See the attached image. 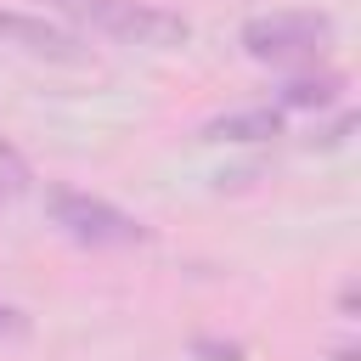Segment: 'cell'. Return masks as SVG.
Segmentation results:
<instances>
[{
  "label": "cell",
  "mask_w": 361,
  "mask_h": 361,
  "mask_svg": "<svg viewBox=\"0 0 361 361\" xmlns=\"http://www.w3.org/2000/svg\"><path fill=\"white\" fill-rule=\"evenodd\" d=\"M333 45V17L322 11H265L243 23V51L254 62H310Z\"/></svg>",
  "instance_id": "2"
},
{
  "label": "cell",
  "mask_w": 361,
  "mask_h": 361,
  "mask_svg": "<svg viewBox=\"0 0 361 361\" xmlns=\"http://www.w3.org/2000/svg\"><path fill=\"white\" fill-rule=\"evenodd\" d=\"M209 135H214V141H271V135H282V113H271V107L226 113V118L209 124Z\"/></svg>",
  "instance_id": "5"
},
{
  "label": "cell",
  "mask_w": 361,
  "mask_h": 361,
  "mask_svg": "<svg viewBox=\"0 0 361 361\" xmlns=\"http://www.w3.org/2000/svg\"><path fill=\"white\" fill-rule=\"evenodd\" d=\"M197 355H214V361H237L243 350H237V344H197Z\"/></svg>",
  "instance_id": "9"
},
{
  "label": "cell",
  "mask_w": 361,
  "mask_h": 361,
  "mask_svg": "<svg viewBox=\"0 0 361 361\" xmlns=\"http://www.w3.org/2000/svg\"><path fill=\"white\" fill-rule=\"evenodd\" d=\"M23 333H28V316L11 310V305H0V338H23Z\"/></svg>",
  "instance_id": "8"
},
{
  "label": "cell",
  "mask_w": 361,
  "mask_h": 361,
  "mask_svg": "<svg viewBox=\"0 0 361 361\" xmlns=\"http://www.w3.org/2000/svg\"><path fill=\"white\" fill-rule=\"evenodd\" d=\"M28 180H34V175H28L23 152L0 141V197H23V192H28Z\"/></svg>",
  "instance_id": "7"
},
{
  "label": "cell",
  "mask_w": 361,
  "mask_h": 361,
  "mask_svg": "<svg viewBox=\"0 0 361 361\" xmlns=\"http://www.w3.org/2000/svg\"><path fill=\"white\" fill-rule=\"evenodd\" d=\"M344 90L338 73H316V79H288L282 85V107H333Z\"/></svg>",
  "instance_id": "6"
},
{
  "label": "cell",
  "mask_w": 361,
  "mask_h": 361,
  "mask_svg": "<svg viewBox=\"0 0 361 361\" xmlns=\"http://www.w3.org/2000/svg\"><path fill=\"white\" fill-rule=\"evenodd\" d=\"M51 220L73 237V243H90V248H130V243H147V226L130 220L124 209L90 197V192H68L56 186L51 192Z\"/></svg>",
  "instance_id": "3"
},
{
  "label": "cell",
  "mask_w": 361,
  "mask_h": 361,
  "mask_svg": "<svg viewBox=\"0 0 361 361\" xmlns=\"http://www.w3.org/2000/svg\"><path fill=\"white\" fill-rule=\"evenodd\" d=\"M56 11L124 39V45H147V51H169L186 39V17L158 11V6H135V0H51Z\"/></svg>",
  "instance_id": "1"
},
{
  "label": "cell",
  "mask_w": 361,
  "mask_h": 361,
  "mask_svg": "<svg viewBox=\"0 0 361 361\" xmlns=\"http://www.w3.org/2000/svg\"><path fill=\"white\" fill-rule=\"evenodd\" d=\"M0 39L34 51V56H51V62H85V45L79 34L45 23V17H23V11H0Z\"/></svg>",
  "instance_id": "4"
}]
</instances>
